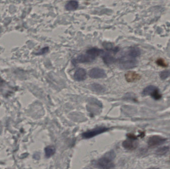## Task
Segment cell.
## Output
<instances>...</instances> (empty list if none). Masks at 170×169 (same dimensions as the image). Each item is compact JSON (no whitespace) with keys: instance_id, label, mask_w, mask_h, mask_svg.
<instances>
[{"instance_id":"6da1fadb","label":"cell","mask_w":170,"mask_h":169,"mask_svg":"<svg viewBox=\"0 0 170 169\" xmlns=\"http://www.w3.org/2000/svg\"><path fill=\"white\" fill-rule=\"evenodd\" d=\"M116 157L113 151H110L106 153L103 157L98 160L95 163V166L102 169H111L114 168L113 160Z\"/></svg>"},{"instance_id":"7a4b0ae2","label":"cell","mask_w":170,"mask_h":169,"mask_svg":"<svg viewBox=\"0 0 170 169\" xmlns=\"http://www.w3.org/2000/svg\"><path fill=\"white\" fill-rule=\"evenodd\" d=\"M120 68L123 69H129L134 68L138 64L137 59L131 56L125 52V55L119 59Z\"/></svg>"},{"instance_id":"3957f363","label":"cell","mask_w":170,"mask_h":169,"mask_svg":"<svg viewBox=\"0 0 170 169\" xmlns=\"http://www.w3.org/2000/svg\"><path fill=\"white\" fill-rule=\"evenodd\" d=\"M142 94L143 96H151L156 100H160L162 97L159 88L154 85H149L145 87L143 90Z\"/></svg>"},{"instance_id":"277c9868","label":"cell","mask_w":170,"mask_h":169,"mask_svg":"<svg viewBox=\"0 0 170 169\" xmlns=\"http://www.w3.org/2000/svg\"><path fill=\"white\" fill-rule=\"evenodd\" d=\"M109 129L105 127H99L93 130H89L82 134V137L84 138H90L95 137L98 134H101L108 130Z\"/></svg>"},{"instance_id":"5b68a950","label":"cell","mask_w":170,"mask_h":169,"mask_svg":"<svg viewBox=\"0 0 170 169\" xmlns=\"http://www.w3.org/2000/svg\"><path fill=\"white\" fill-rule=\"evenodd\" d=\"M138 141L136 140V137L130 135L128 138L124 141L123 143V146L125 149L128 150H134L137 147Z\"/></svg>"},{"instance_id":"8992f818","label":"cell","mask_w":170,"mask_h":169,"mask_svg":"<svg viewBox=\"0 0 170 169\" xmlns=\"http://www.w3.org/2000/svg\"><path fill=\"white\" fill-rule=\"evenodd\" d=\"M95 57L92 56L88 54H82L78 56L76 58L72 60L73 64L76 65L78 63H90L93 62L95 60Z\"/></svg>"},{"instance_id":"52a82bcc","label":"cell","mask_w":170,"mask_h":169,"mask_svg":"<svg viewBox=\"0 0 170 169\" xmlns=\"http://www.w3.org/2000/svg\"><path fill=\"white\" fill-rule=\"evenodd\" d=\"M88 75L92 79H102L106 77V74L105 70L100 68H93L89 72Z\"/></svg>"},{"instance_id":"ba28073f","label":"cell","mask_w":170,"mask_h":169,"mask_svg":"<svg viewBox=\"0 0 170 169\" xmlns=\"http://www.w3.org/2000/svg\"><path fill=\"white\" fill-rule=\"evenodd\" d=\"M166 138L160 136L154 135L149 138L148 144L150 146H157L164 144L166 141Z\"/></svg>"},{"instance_id":"9c48e42d","label":"cell","mask_w":170,"mask_h":169,"mask_svg":"<svg viewBox=\"0 0 170 169\" xmlns=\"http://www.w3.org/2000/svg\"><path fill=\"white\" fill-rule=\"evenodd\" d=\"M87 72L85 69L80 68L76 71L74 75V79L77 81H82L86 79Z\"/></svg>"},{"instance_id":"30bf717a","label":"cell","mask_w":170,"mask_h":169,"mask_svg":"<svg viewBox=\"0 0 170 169\" xmlns=\"http://www.w3.org/2000/svg\"><path fill=\"white\" fill-rule=\"evenodd\" d=\"M125 78L128 83H133L140 80L141 76L136 72H129L125 74Z\"/></svg>"},{"instance_id":"8fae6325","label":"cell","mask_w":170,"mask_h":169,"mask_svg":"<svg viewBox=\"0 0 170 169\" xmlns=\"http://www.w3.org/2000/svg\"><path fill=\"white\" fill-rule=\"evenodd\" d=\"M86 53L92 56L93 57L96 58L99 56L103 55L104 51H103V50L99 49L97 48H92L88 50L86 52Z\"/></svg>"},{"instance_id":"7c38bea8","label":"cell","mask_w":170,"mask_h":169,"mask_svg":"<svg viewBox=\"0 0 170 169\" xmlns=\"http://www.w3.org/2000/svg\"><path fill=\"white\" fill-rule=\"evenodd\" d=\"M102 58L105 64L106 65H109L113 64L116 61V59L114 58L113 56H112L108 53L102 55Z\"/></svg>"},{"instance_id":"4fadbf2b","label":"cell","mask_w":170,"mask_h":169,"mask_svg":"<svg viewBox=\"0 0 170 169\" xmlns=\"http://www.w3.org/2000/svg\"><path fill=\"white\" fill-rule=\"evenodd\" d=\"M79 7V3L77 1H70L66 5V10L67 11H74L77 9Z\"/></svg>"},{"instance_id":"5bb4252c","label":"cell","mask_w":170,"mask_h":169,"mask_svg":"<svg viewBox=\"0 0 170 169\" xmlns=\"http://www.w3.org/2000/svg\"><path fill=\"white\" fill-rule=\"evenodd\" d=\"M90 88L95 92H103L106 90L104 87L98 83H93L91 85Z\"/></svg>"},{"instance_id":"9a60e30c","label":"cell","mask_w":170,"mask_h":169,"mask_svg":"<svg viewBox=\"0 0 170 169\" xmlns=\"http://www.w3.org/2000/svg\"><path fill=\"white\" fill-rule=\"evenodd\" d=\"M56 152V149L54 146H48L45 148V155L48 158L53 156Z\"/></svg>"},{"instance_id":"2e32d148","label":"cell","mask_w":170,"mask_h":169,"mask_svg":"<svg viewBox=\"0 0 170 169\" xmlns=\"http://www.w3.org/2000/svg\"><path fill=\"white\" fill-rule=\"evenodd\" d=\"M169 151V147L168 146H164L157 149L156 151V154L158 155H163L167 153Z\"/></svg>"},{"instance_id":"e0dca14e","label":"cell","mask_w":170,"mask_h":169,"mask_svg":"<svg viewBox=\"0 0 170 169\" xmlns=\"http://www.w3.org/2000/svg\"><path fill=\"white\" fill-rule=\"evenodd\" d=\"M170 76V70H165L160 73V77L162 80H165Z\"/></svg>"},{"instance_id":"ac0fdd59","label":"cell","mask_w":170,"mask_h":169,"mask_svg":"<svg viewBox=\"0 0 170 169\" xmlns=\"http://www.w3.org/2000/svg\"><path fill=\"white\" fill-rule=\"evenodd\" d=\"M156 64L162 67H166L168 66L167 63L166 62L164 59L162 58H159L157 59L156 61Z\"/></svg>"},{"instance_id":"d6986e66","label":"cell","mask_w":170,"mask_h":169,"mask_svg":"<svg viewBox=\"0 0 170 169\" xmlns=\"http://www.w3.org/2000/svg\"><path fill=\"white\" fill-rule=\"evenodd\" d=\"M48 50H49V48L44 47L40 52V53H38V54L41 55L45 54V53H47L48 51Z\"/></svg>"},{"instance_id":"ffe728a7","label":"cell","mask_w":170,"mask_h":169,"mask_svg":"<svg viewBox=\"0 0 170 169\" xmlns=\"http://www.w3.org/2000/svg\"><path fill=\"white\" fill-rule=\"evenodd\" d=\"M148 169H160V168H151Z\"/></svg>"},{"instance_id":"44dd1931","label":"cell","mask_w":170,"mask_h":169,"mask_svg":"<svg viewBox=\"0 0 170 169\" xmlns=\"http://www.w3.org/2000/svg\"></svg>"}]
</instances>
